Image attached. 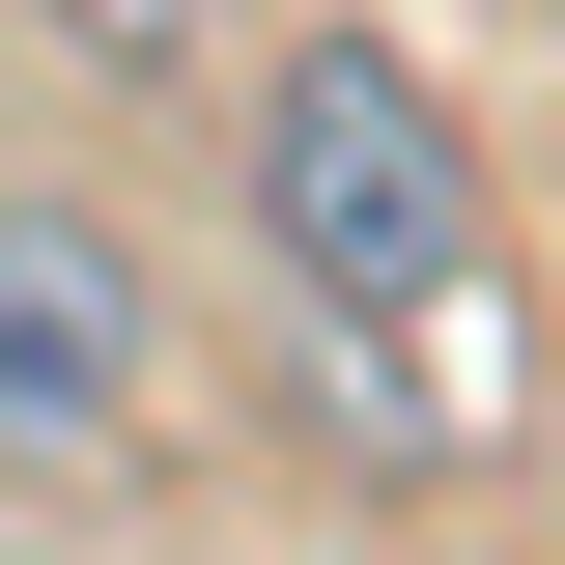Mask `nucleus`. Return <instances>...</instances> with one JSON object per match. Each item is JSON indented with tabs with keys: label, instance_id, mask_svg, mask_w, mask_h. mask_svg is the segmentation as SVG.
I'll return each mask as SVG.
<instances>
[{
	"label": "nucleus",
	"instance_id": "1",
	"mask_svg": "<svg viewBox=\"0 0 565 565\" xmlns=\"http://www.w3.org/2000/svg\"><path fill=\"white\" fill-rule=\"evenodd\" d=\"M255 282L311 340H452L481 311V141L396 29H282L255 57Z\"/></svg>",
	"mask_w": 565,
	"mask_h": 565
},
{
	"label": "nucleus",
	"instance_id": "2",
	"mask_svg": "<svg viewBox=\"0 0 565 565\" xmlns=\"http://www.w3.org/2000/svg\"><path fill=\"white\" fill-rule=\"evenodd\" d=\"M141 396H170V282H141V226L57 199V170H0V509L141 481Z\"/></svg>",
	"mask_w": 565,
	"mask_h": 565
},
{
	"label": "nucleus",
	"instance_id": "3",
	"mask_svg": "<svg viewBox=\"0 0 565 565\" xmlns=\"http://www.w3.org/2000/svg\"><path fill=\"white\" fill-rule=\"evenodd\" d=\"M29 29H57V57H114V85H199V57H226V0H29Z\"/></svg>",
	"mask_w": 565,
	"mask_h": 565
}]
</instances>
